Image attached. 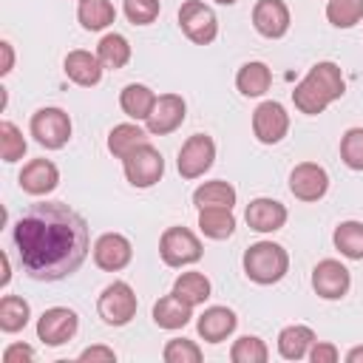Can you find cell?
Instances as JSON below:
<instances>
[{"instance_id":"cell-5","label":"cell","mask_w":363,"mask_h":363,"mask_svg":"<svg viewBox=\"0 0 363 363\" xmlns=\"http://www.w3.org/2000/svg\"><path fill=\"white\" fill-rule=\"evenodd\" d=\"M31 136L45 150H60L71 139V116L62 108H40L31 113Z\"/></svg>"},{"instance_id":"cell-26","label":"cell","mask_w":363,"mask_h":363,"mask_svg":"<svg viewBox=\"0 0 363 363\" xmlns=\"http://www.w3.org/2000/svg\"><path fill=\"white\" fill-rule=\"evenodd\" d=\"M147 145V130H142L139 125L133 122H122V125H113V130L108 133V150L116 156V159H125L128 153H133L136 147Z\"/></svg>"},{"instance_id":"cell-20","label":"cell","mask_w":363,"mask_h":363,"mask_svg":"<svg viewBox=\"0 0 363 363\" xmlns=\"http://www.w3.org/2000/svg\"><path fill=\"white\" fill-rule=\"evenodd\" d=\"M62 71H65V77H68L71 82H77V85H82V88H91V85H96V82L102 79L105 65L99 62L96 54L77 48V51H68V54H65Z\"/></svg>"},{"instance_id":"cell-36","label":"cell","mask_w":363,"mask_h":363,"mask_svg":"<svg viewBox=\"0 0 363 363\" xmlns=\"http://www.w3.org/2000/svg\"><path fill=\"white\" fill-rule=\"evenodd\" d=\"M340 159L352 170H363V128H349L340 136Z\"/></svg>"},{"instance_id":"cell-31","label":"cell","mask_w":363,"mask_h":363,"mask_svg":"<svg viewBox=\"0 0 363 363\" xmlns=\"http://www.w3.org/2000/svg\"><path fill=\"white\" fill-rule=\"evenodd\" d=\"M28 318H31V306H28L26 298H20V295H3V301H0V329L3 332L14 335V332L26 329Z\"/></svg>"},{"instance_id":"cell-3","label":"cell","mask_w":363,"mask_h":363,"mask_svg":"<svg viewBox=\"0 0 363 363\" xmlns=\"http://www.w3.org/2000/svg\"><path fill=\"white\" fill-rule=\"evenodd\" d=\"M244 272L261 286L278 284L289 272V252L275 241H255L244 252Z\"/></svg>"},{"instance_id":"cell-33","label":"cell","mask_w":363,"mask_h":363,"mask_svg":"<svg viewBox=\"0 0 363 363\" xmlns=\"http://www.w3.org/2000/svg\"><path fill=\"white\" fill-rule=\"evenodd\" d=\"M326 17L335 28H352L363 20V0H329Z\"/></svg>"},{"instance_id":"cell-11","label":"cell","mask_w":363,"mask_h":363,"mask_svg":"<svg viewBox=\"0 0 363 363\" xmlns=\"http://www.w3.org/2000/svg\"><path fill=\"white\" fill-rule=\"evenodd\" d=\"M289 130V113L281 102H261L252 111V133L261 145H278Z\"/></svg>"},{"instance_id":"cell-22","label":"cell","mask_w":363,"mask_h":363,"mask_svg":"<svg viewBox=\"0 0 363 363\" xmlns=\"http://www.w3.org/2000/svg\"><path fill=\"white\" fill-rule=\"evenodd\" d=\"M312 343H315V332L303 323H292L278 332V354L284 360H303L309 354Z\"/></svg>"},{"instance_id":"cell-44","label":"cell","mask_w":363,"mask_h":363,"mask_svg":"<svg viewBox=\"0 0 363 363\" xmlns=\"http://www.w3.org/2000/svg\"><path fill=\"white\" fill-rule=\"evenodd\" d=\"M346 363H363V346H354L346 352Z\"/></svg>"},{"instance_id":"cell-45","label":"cell","mask_w":363,"mask_h":363,"mask_svg":"<svg viewBox=\"0 0 363 363\" xmlns=\"http://www.w3.org/2000/svg\"><path fill=\"white\" fill-rule=\"evenodd\" d=\"M218 6H233V3H238V0H216Z\"/></svg>"},{"instance_id":"cell-29","label":"cell","mask_w":363,"mask_h":363,"mask_svg":"<svg viewBox=\"0 0 363 363\" xmlns=\"http://www.w3.org/2000/svg\"><path fill=\"white\" fill-rule=\"evenodd\" d=\"M332 241L343 258L363 261V221H340L335 227Z\"/></svg>"},{"instance_id":"cell-10","label":"cell","mask_w":363,"mask_h":363,"mask_svg":"<svg viewBox=\"0 0 363 363\" xmlns=\"http://www.w3.org/2000/svg\"><path fill=\"white\" fill-rule=\"evenodd\" d=\"M77 329H79V318L68 306H51L37 320V337L45 346H62V343H68L77 335Z\"/></svg>"},{"instance_id":"cell-41","label":"cell","mask_w":363,"mask_h":363,"mask_svg":"<svg viewBox=\"0 0 363 363\" xmlns=\"http://www.w3.org/2000/svg\"><path fill=\"white\" fill-rule=\"evenodd\" d=\"M79 360H102V363H113L116 360V352L108 349V346H88L79 352Z\"/></svg>"},{"instance_id":"cell-39","label":"cell","mask_w":363,"mask_h":363,"mask_svg":"<svg viewBox=\"0 0 363 363\" xmlns=\"http://www.w3.org/2000/svg\"><path fill=\"white\" fill-rule=\"evenodd\" d=\"M306 357H309L312 363H337L340 352H337V346H335V343H326V340H315Z\"/></svg>"},{"instance_id":"cell-4","label":"cell","mask_w":363,"mask_h":363,"mask_svg":"<svg viewBox=\"0 0 363 363\" xmlns=\"http://www.w3.org/2000/svg\"><path fill=\"white\" fill-rule=\"evenodd\" d=\"M136 306H139V303H136V292H133V286L125 284V281L108 284V286L102 289L99 301H96V312H99V318H102L108 326H125V323H130L133 315H136Z\"/></svg>"},{"instance_id":"cell-40","label":"cell","mask_w":363,"mask_h":363,"mask_svg":"<svg viewBox=\"0 0 363 363\" xmlns=\"http://www.w3.org/2000/svg\"><path fill=\"white\" fill-rule=\"evenodd\" d=\"M34 357H37V352L28 343H11L3 352V360L6 363H23V360H34Z\"/></svg>"},{"instance_id":"cell-43","label":"cell","mask_w":363,"mask_h":363,"mask_svg":"<svg viewBox=\"0 0 363 363\" xmlns=\"http://www.w3.org/2000/svg\"><path fill=\"white\" fill-rule=\"evenodd\" d=\"M0 261H3V278H0V286H6V284L11 281V264H9V255H6V252L0 255Z\"/></svg>"},{"instance_id":"cell-17","label":"cell","mask_w":363,"mask_h":363,"mask_svg":"<svg viewBox=\"0 0 363 363\" xmlns=\"http://www.w3.org/2000/svg\"><path fill=\"white\" fill-rule=\"evenodd\" d=\"M60 184V170L51 159H31L20 170V187L28 196H48Z\"/></svg>"},{"instance_id":"cell-23","label":"cell","mask_w":363,"mask_h":363,"mask_svg":"<svg viewBox=\"0 0 363 363\" xmlns=\"http://www.w3.org/2000/svg\"><path fill=\"white\" fill-rule=\"evenodd\" d=\"M272 85V71L267 62L261 60H252V62H244L235 74V88L244 94V96H264Z\"/></svg>"},{"instance_id":"cell-42","label":"cell","mask_w":363,"mask_h":363,"mask_svg":"<svg viewBox=\"0 0 363 363\" xmlns=\"http://www.w3.org/2000/svg\"><path fill=\"white\" fill-rule=\"evenodd\" d=\"M0 51H3V65H0V74L6 77L11 68H14V48H11V43H0Z\"/></svg>"},{"instance_id":"cell-19","label":"cell","mask_w":363,"mask_h":363,"mask_svg":"<svg viewBox=\"0 0 363 363\" xmlns=\"http://www.w3.org/2000/svg\"><path fill=\"white\" fill-rule=\"evenodd\" d=\"M235 326H238V318H235V312L227 309V306H210V309H204V312L199 315V320H196L199 337L207 340V343H221V340H227V337L235 332Z\"/></svg>"},{"instance_id":"cell-32","label":"cell","mask_w":363,"mask_h":363,"mask_svg":"<svg viewBox=\"0 0 363 363\" xmlns=\"http://www.w3.org/2000/svg\"><path fill=\"white\" fill-rule=\"evenodd\" d=\"M96 57H99V62L105 65V68H111V71H116V68H125L128 65V60H130V43L122 37V34H105L102 40H99V45H96Z\"/></svg>"},{"instance_id":"cell-12","label":"cell","mask_w":363,"mask_h":363,"mask_svg":"<svg viewBox=\"0 0 363 363\" xmlns=\"http://www.w3.org/2000/svg\"><path fill=\"white\" fill-rule=\"evenodd\" d=\"M349 286H352V275H349V269H346L340 261L323 258V261L315 264V269H312V289H315L323 301H337V298H343V295L349 292Z\"/></svg>"},{"instance_id":"cell-35","label":"cell","mask_w":363,"mask_h":363,"mask_svg":"<svg viewBox=\"0 0 363 363\" xmlns=\"http://www.w3.org/2000/svg\"><path fill=\"white\" fill-rule=\"evenodd\" d=\"M23 153H26L23 130H20L14 122L3 119V122H0V156H3V162L11 164V162L23 159Z\"/></svg>"},{"instance_id":"cell-37","label":"cell","mask_w":363,"mask_h":363,"mask_svg":"<svg viewBox=\"0 0 363 363\" xmlns=\"http://www.w3.org/2000/svg\"><path fill=\"white\" fill-rule=\"evenodd\" d=\"M164 363H199L201 360V349L196 340H187V337H173L164 343V352H162Z\"/></svg>"},{"instance_id":"cell-18","label":"cell","mask_w":363,"mask_h":363,"mask_svg":"<svg viewBox=\"0 0 363 363\" xmlns=\"http://www.w3.org/2000/svg\"><path fill=\"white\" fill-rule=\"evenodd\" d=\"M244 218H247L250 230H255V233H275V230H281L286 224V207L281 201H275V199H264L261 196V199H252L247 204Z\"/></svg>"},{"instance_id":"cell-9","label":"cell","mask_w":363,"mask_h":363,"mask_svg":"<svg viewBox=\"0 0 363 363\" xmlns=\"http://www.w3.org/2000/svg\"><path fill=\"white\" fill-rule=\"evenodd\" d=\"M213 159H216V142L207 133H193L182 145L176 167H179L182 179H199L213 167Z\"/></svg>"},{"instance_id":"cell-7","label":"cell","mask_w":363,"mask_h":363,"mask_svg":"<svg viewBox=\"0 0 363 363\" xmlns=\"http://www.w3.org/2000/svg\"><path fill=\"white\" fill-rule=\"evenodd\" d=\"M201 241L187 227H167L159 238V255L167 267H187L201 258Z\"/></svg>"},{"instance_id":"cell-2","label":"cell","mask_w":363,"mask_h":363,"mask_svg":"<svg viewBox=\"0 0 363 363\" xmlns=\"http://www.w3.org/2000/svg\"><path fill=\"white\" fill-rule=\"evenodd\" d=\"M346 94V79L340 74V68L329 60L315 62L309 68V74L295 85L292 91V102L301 113L306 116H318L323 113L335 99H340Z\"/></svg>"},{"instance_id":"cell-27","label":"cell","mask_w":363,"mask_h":363,"mask_svg":"<svg viewBox=\"0 0 363 363\" xmlns=\"http://www.w3.org/2000/svg\"><path fill=\"white\" fill-rule=\"evenodd\" d=\"M235 199H238L235 187H233L230 182H221V179L204 182V184L196 187V193H193V204H196L199 210H204V207H233Z\"/></svg>"},{"instance_id":"cell-38","label":"cell","mask_w":363,"mask_h":363,"mask_svg":"<svg viewBox=\"0 0 363 363\" xmlns=\"http://www.w3.org/2000/svg\"><path fill=\"white\" fill-rule=\"evenodd\" d=\"M122 9H125V17H128L133 26H150V23L159 17L162 3H159V0H125Z\"/></svg>"},{"instance_id":"cell-25","label":"cell","mask_w":363,"mask_h":363,"mask_svg":"<svg viewBox=\"0 0 363 363\" xmlns=\"http://www.w3.org/2000/svg\"><path fill=\"white\" fill-rule=\"evenodd\" d=\"M199 230L213 241L230 238L235 233L233 207H204V210H199Z\"/></svg>"},{"instance_id":"cell-13","label":"cell","mask_w":363,"mask_h":363,"mask_svg":"<svg viewBox=\"0 0 363 363\" xmlns=\"http://www.w3.org/2000/svg\"><path fill=\"white\" fill-rule=\"evenodd\" d=\"M289 190L301 201H318L329 190V173L318 162H301L289 173Z\"/></svg>"},{"instance_id":"cell-30","label":"cell","mask_w":363,"mask_h":363,"mask_svg":"<svg viewBox=\"0 0 363 363\" xmlns=\"http://www.w3.org/2000/svg\"><path fill=\"white\" fill-rule=\"evenodd\" d=\"M77 17L82 23V28L88 31H102L116 20V9L111 0H79Z\"/></svg>"},{"instance_id":"cell-1","label":"cell","mask_w":363,"mask_h":363,"mask_svg":"<svg viewBox=\"0 0 363 363\" xmlns=\"http://www.w3.org/2000/svg\"><path fill=\"white\" fill-rule=\"evenodd\" d=\"M17 258L34 281H62L91 250L85 218L62 201L31 204L11 230Z\"/></svg>"},{"instance_id":"cell-14","label":"cell","mask_w":363,"mask_h":363,"mask_svg":"<svg viewBox=\"0 0 363 363\" xmlns=\"http://www.w3.org/2000/svg\"><path fill=\"white\" fill-rule=\"evenodd\" d=\"M184 116H187V102L179 94H162V96H156V105H153L150 116L145 119V125H147V133L167 136L184 122Z\"/></svg>"},{"instance_id":"cell-15","label":"cell","mask_w":363,"mask_h":363,"mask_svg":"<svg viewBox=\"0 0 363 363\" xmlns=\"http://www.w3.org/2000/svg\"><path fill=\"white\" fill-rule=\"evenodd\" d=\"M133 247L122 233H105L94 244V264L105 272H119L130 264Z\"/></svg>"},{"instance_id":"cell-24","label":"cell","mask_w":363,"mask_h":363,"mask_svg":"<svg viewBox=\"0 0 363 363\" xmlns=\"http://www.w3.org/2000/svg\"><path fill=\"white\" fill-rule=\"evenodd\" d=\"M119 105H122L125 116H130V119H136V122H145V119L150 116L153 105H156V94H153L147 85H142V82H130V85L122 88Z\"/></svg>"},{"instance_id":"cell-21","label":"cell","mask_w":363,"mask_h":363,"mask_svg":"<svg viewBox=\"0 0 363 363\" xmlns=\"http://www.w3.org/2000/svg\"><path fill=\"white\" fill-rule=\"evenodd\" d=\"M190 318H193V306L184 303L176 292H170V295H164V298H159L153 303V320L162 329H170V332L173 329H184L190 323Z\"/></svg>"},{"instance_id":"cell-16","label":"cell","mask_w":363,"mask_h":363,"mask_svg":"<svg viewBox=\"0 0 363 363\" xmlns=\"http://www.w3.org/2000/svg\"><path fill=\"white\" fill-rule=\"evenodd\" d=\"M252 26L261 37L278 40L289 31V9L284 0H258L252 6Z\"/></svg>"},{"instance_id":"cell-8","label":"cell","mask_w":363,"mask_h":363,"mask_svg":"<svg viewBox=\"0 0 363 363\" xmlns=\"http://www.w3.org/2000/svg\"><path fill=\"white\" fill-rule=\"evenodd\" d=\"M122 167H125V179L133 184V187H153L159 179H162V173H164V159H162V153L147 142V145H142V147H136L133 153H128L125 159H122Z\"/></svg>"},{"instance_id":"cell-6","label":"cell","mask_w":363,"mask_h":363,"mask_svg":"<svg viewBox=\"0 0 363 363\" xmlns=\"http://www.w3.org/2000/svg\"><path fill=\"white\" fill-rule=\"evenodd\" d=\"M179 26L184 37L196 45H210L218 34V17L216 11L201 0H184L179 9Z\"/></svg>"},{"instance_id":"cell-34","label":"cell","mask_w":363,"mask_h":363,"mask_svg":"<svg viewBox=\"0 0 363 363\" xmlns=\"http://www.w3.org/2000/svg\"><path fill=\"white\" fill-rule=\"evenodd\" d=\"M267 357H269V349H267V343H264L261 337H255V335L238 337V340L233 343V349H230V360H233V363H267Z\"/></svg>"},{"instance_id":"cell-28","label":"cell","mask_w":363,"mask_h":363,"mask_svg":"<svg viewBox=\"0 0 363 363\" xmlns=\"http://www.w3.org/2000/svg\"><path fill=\"white\" fill-rule=\"evenodd\" d=\"M173 292H176L184 303L201 306V303L210 298L213 286H210V278H207L204 272H182V275L173 281Z\"/></svg>"}]
</instances>
